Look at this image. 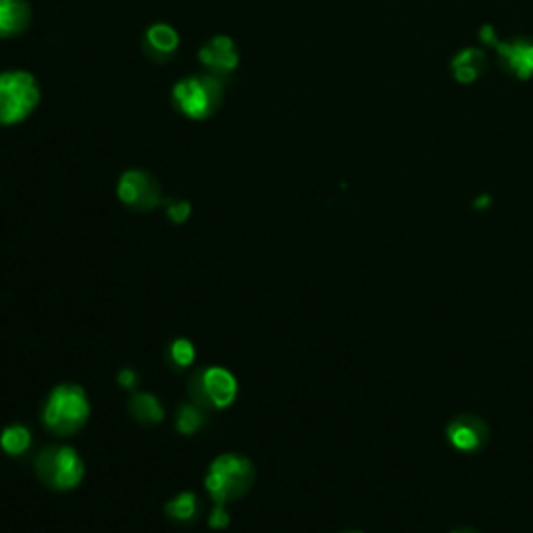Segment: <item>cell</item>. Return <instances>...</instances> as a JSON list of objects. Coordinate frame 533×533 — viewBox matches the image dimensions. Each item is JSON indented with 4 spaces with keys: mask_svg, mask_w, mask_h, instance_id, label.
Wrapping results in <instances>:
<instances>
[{
    "mask_svg": "<svg viewBox=\"0 0 533 533\" xmlns=\"http://www.w3.org/2000/svg\"><path fill=\"white\" fill-rule=\"evenodd\" d=\"M200 513V502H198V496L192 494V492H182L177 494L175 498H171L165 506V515L175 521V523H182V525H188V523H194L196 517Z\"/></svg>",
    "mask_w": 533,
    "mask_h": 533,
    "instance_id": "15",
    "label": "cell"
},
{
    "mask_svg": "<svg viewBox=\"0 0 533 533\" xmlns=\"http://www.w3.org/2000/svg\"><path fill=\"white\" fill-rule=\"evenodd\" d=\"M448 440L454 448L471 452L486 444L488 427L473 415H461L448 425Z\"/></svg>",
    "mask_w": 533,
    "mask_h": 533,
    "instance_id": "10",
    "label": "cell"
},
{
    "mask_svg": "<svg viewBox=\"0 0 533 533\" xmlns=\"http://www.w3.org/2000/svg\"><path fill=\"white\" fill-rule=\"evenodd\" d=\"M484 69H486V55L477 48L461 50V53L452 59V73L461 84H473Z\"/></svg>",
    "mask_w": 533,
    "mask_h": 533,
    "instance_id": "14",
    "label": "cell"
},
{
    "mask_svg": "<svg viewBox=\"0 0 533 533\" xmlns=\"http://www.w3.org/2000/svg\"><path fill=\"white\" fill-rule=\"evenodd\" d=\"M90 419V400L82 386L61 384L50 390L42 406L44 427L59 438L75 436Z\"/></svg>",
    "mask_w": 533,
    "mask_h": 533,
    "instance_id": "1",
    "label": "cell"
},
{
    "mask_svg": "<svg viewBox=\"0 0 533 533\" xmlns=\"http://www.w3.org/2000/svg\"><path fill=\"white\" fill-rule=\"evenodd\" d=\"M454 533H473V531H454Z\"/></svg>",
    "mask_w": 533,
    "mask_h": 533,
    "instance_id": "22",
    "label": "cell"
},
{
    "mask_svg": "<svg viewBox=\"0 0 533 533\" xmlns=\"http://www.w3.org/2000/svg\"><path fill=\"white\" fill-rule=\"evenodd\" d=\"M40 103V86L28 71L0 73V125L28 119Z\"/></svg>",
    "mask_w": 533,
    "mask_h": 533,
    "instance_id": "5",
    "label": "cell"
},
{
    "mask_svg": "<svg viewBox=\"0 0 533 533\" xmlns=\"http://www.w3.org/2000/svg\"><path fill=\"white\" fill-rule=\"evenodd\" d=\"M255 477L257 471L250 459L236 452H227L217 456L209 465L205 488L215 504H227L246 496L252 484H255Z\"/></svg>",
    "mask_w": 533,
    "mask_h": 533,
    "instance_id": "2",
    "label": "cell"
},
{
    "mask_svg": "<svg viewBox=\"0 0 533 533\" xmlns=\"http://www.w3.org/2000/svg\"><path fill=\"white\" fill-rule=\"evenodd\" d=\"M498 55L504 59L519 80H529L533 75V42L513 40V42H496Z\"/></svg>",
    "mask_w": 533,
    "mask_h": 533,
    "instance_id": "11",
    "label": "cell"
},
{
    "mask_svg": "<svg viewBox=\"0 0 533 533\" xmlns=\"http://www.w3.org/2000/svg\"><path fill=\"white\" fill-rule=\"evenodd\" d=\"M117 196L125 207L136 213H150L163 205L161 186L144 169H130L119 177Z\"/></svg>",
    "mask_w": 533,
    "mask_h": 533,
    "instance_id": "7",
    "label": "cell"
},
{
    "mask_svg": "<svg viewBox=\"0 0 533 533\" xmlns=\"http://www.w3.org/2000/svg\"><path fill=\"white\" fill-rule=\"evenodd\" d=\"M198 61L211 75H215V78H223V75L236 71L240 63V53L236 42L230 36H213L209 42L202 44Z\"/></svg>",
    "mask_w": 533,
    "mask_h": 533,
    "instance_id": "8",
    "label": "cell"
},
{
    "mask_svg": "<svg viewBox=\"0 0 533 533\" xmlns=\"http://www.w3.org/2000/svg\"><path fill=\"white\" fill-rule=\"evenodd\" d=\"M128 413L140 425H157L165 419V409L157 396L148 392H134L128 400Z\"/></svg>",
    "mask_w": 533,
    "mask_h": 533,
    "instance_id": "13",
    "label": "cell"
},
{
    "mask_svg": "<svg viewBox=\"0 0 533 533\" xmlns=\"http://www.w3.org/2000/svg\"><path fill=\"white\" fill-rule=\"evenodd\" d=\"M117 382L125 390H134L138 386V373L134 369H121L117 375Z\"/></svg>",
    "mask_w": 533,
    "mask_h": 533,
    "instance_id": "21",
    "label": "cell"
},
{
    "mask_svg": "<svg viewBox=\"0 0 533 533\" xmlns=\"http://www.w3.org/2000/svg\"><path fill=\"white\" fill-rule=\"evenodd\" d=\"M194 359H196V348H194V344L190 340L177 338V340H173L169 344L167 361L171 363L173 369L184 371V369H188L194 363Z\"/></svg>",
    "mask_w": 533,
    "mask_h": 533,
    "instance_id": "18",
    "label": "cell"
},
{
    "mask_svg": "<svg viewBox=\"0 0 533 533\" xmlns=\"http://www.w3.org/2000/svg\"><path fill=\"white\" fill-rule=\"evenodd\" d=\"M205 409H200L198 404H184L180 406V411H177V419H175V429L180 431L184 436H192L196 431L205 425Z\"/></svg>",
    "mask_w": 533,
    "mask_h": 533,
    "instance_id": "17",
    "label": "cell"
},
{
    "mask_svg": "<svg viewBox=\"0 0 533 533\" xmlns=\"http://www.w3.org/2000/svg\"><path fill=\"white\" fill-rule=\"evenodd\" d=\"M177 48H180V34L169 23H155L144 32L142 50L150 61L167 63L175 57Z\"/></svg>",
    "mask_w": 533,
    "mask_h": 533,
    "instance_id": "9",
    "label": "cell"
},
{
    "mask_svg": "<svg viewBox=\"0 0 533 533\" xmlns=\"http://www.w3.org/2000/svg\"><path fill=\"white\" fill-rule=\"evenodd\" d=\"M173 107L184 117L202 121L213 117L223 103V84L211 73L188 75L173 86Z\"/></svg>",
    "mask_w": 533,
    "mask_h": 533,
    "instance_id": "4",
    "label": "cell"
},
{
    "mask_svg": "<svg viewBox=\"0 0 533 533\" xmlns=\"http://www.w3.org/2000/svg\"><path fill=\"white\" fill-rule=\"evenodd\" d=\"M32 446V431L25 425H9L0 434V448H3L9 456H21L30 450Z\"/></svg>",
    "mask_w": 533,
    "mask_h": 533,
    "instance_id": "16",
    "label": "cell"
},
{
    "mask_svg": "<svg viewBox=\"0 0 533 533\" xmlns=\"http://www.w3.org/2000/svg\"><path fill=\"white\" fill-rule=\"evenodd\" d=\"M188 394L200 409H227L238 394V382L232 371L223 367H205L190 375Z\"/></svg>",
    "mask_w": 533,
    "mask_h": 533,
    "instance_id": "6",
    "label": "cell"
},
{
    "mask_svg": "<svg viewBox=\"0 0 533 533\" xmlns=\"http://www.w3.org/2000/svg\"><path fill=\"white\" fill-rule=\"evenodd\" d=\"M350 533H357V531H350Z\"/></svg>",
    "mask_w": 533,
    "mask_h": 533,
    "instance_id": "23",
    "label": "cell"
},
{
    "mask_svg": "<svg viewBox=\"0 0 533 533\" xmlns=\"http://www.w3.org/2000/svg\"><path fill=\"white\" fill-rule=\"evenodd\" d=\"M32 23V7L25 0H0V38L23 34Z\"/></svg>",
    "mask_w": 533,
    "mask_h": 533,
    "instance_id": "12",
    "label": "cell"
},
{
    "mask_svg": "<svg viewBox=\"0 0 533 533\" xmlns=\"http://www.w3.org/2000/svg\"><path fill=\"white\" fill-rule=\"evenodd\" d=\"M163 207H165V213L169 217L171 223L175 225H182L188 221L190 213H192V205L188 200L184 198H169V200H163Z\"/></svg>",
    "mask_w": 533,
    "mask_h": 533,
    "instance_id": "19",
    "label": "cell"
},
{
    "mask_svg": "<svg viewBox=\"0 0 533 533\" xmlns=\"http://www.w3.org/2000/svg\"><path fill=\"white\" fill-rule=\"evenodd\" d=\"M34 469L42 484L55 492L75 490L86 473L80 452L65 444L44 446L36 456Z\"/></svg>",
    "mask_w": 533,
    "mask_h": 533,
    "instance_id": "3",
    "label": "cell"
},
{
    "mask_svg": "<svg viewBox=\"0 0 533 533\" xmlns=\"http://www.w3.org/2000/svg\"><path fill=\"white\" fill-rule=\"evenodd\" d=\"M209 525L213 529H225L230 525V513L225 511V504H215V509L209 515Z\"/></svg>",
    "mask_w": 533,
    "mask_h": 533,
    "instance_id": "20",
    "label": "cell"
}]
</instances>
